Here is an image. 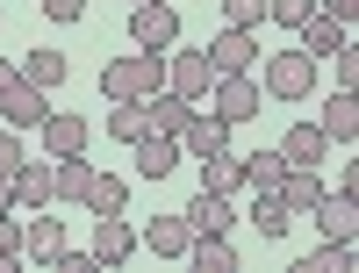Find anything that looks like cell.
I'll list each match as a JSON object with an SVG mask.
<instances>
[{
	"label": "cell",
	"mask_w": 359,
	"mask_h": 273,
	"mask_svg": "<svg viewBox=\"0 0 359 273\" xmlns=\"http://www.w3.org/2000/svg\"><path fill=\"white\" fill-rule=\"evenodd\" d=\"M158 86H165V58L123 51V58H108V65H101V94H108V101H144V94H158Z\"/></svg>",
	"instance_id": "cell-1"
},
{
	"label": "cell",
	"mask_w": 359,
	"mask_h": 273,
	"mask_svg": "<svg viewBox=\"0 0 359 273\" xmlns=\"http://www.w3.org/2000/svg\"><path fill=\"white\" fill-rule=\"evenodd\" d=\"M201 101H208V115H223V123L237 130V123H252V115L266 108V86H259L252 72H216Z\"/></svg>",
	"instance_id": "cell-2"
},
{
	"label": "cell",
	"mask_w": 359,
	"mask_h": 273,
	"mask_svg": "<svg viewBox=\"0 0 359 273\" xmlns=\"http://www.w3.org/2000/svg\"><path fill=\"white\" fill-rule=\"evenodd\" d=\"M259 65H266V94H273V101H309L316 94V58L302 51V44H294V51H273V58H259Z\"/></svg>",
	"instance_id": "cell-3"
},
{
	"label": "cell",
	"mask_w": 359,
	"mask_h": 273,
	"mask_svg": "<svg viewBox=\"0 0 359 273\" xmlns=\"http://www.w3.org/2000/svg\"><path fill=\"white\" fill-rule=\"evenodd\" d=\"M130 44L144 58H165L180 44V15L165 8V0H137V8H130Z\"/></svg>",
	"instance_id": "cell-4"
},
{
	"label": "cell",
	"mask_w": 359,
	"mask_h": 273,
	"mask_svg": "<svg viewBox=\"0 0 359 273\" xmlns=\"http://www.w3.org/2000/svg\"><path fill=\"white\" fill-rule=\"evenodd\" d=\"M180 223H187V237H230V223H237V208H230V194H194L187 208H180Z\"/></svg>",
	"instance_id": "cell-5"
},
{
	"label": "cell",
	"mask_w": 359,
	"mask_h": 273,
	"mask_svg": "<svg viewBox=\"0 0 359 273\" xmlns=\"http://www.w3.org/2000/svg\"><path fill=\"white\" fill-rule=\"evenodd\" d=\"M309 216H316V230H323V245H352V237H359V201H352L345 187H338V194H323Z\"/></svg>",
	"instance_id": "cell-6"
},
{
	"label": "cell",
	"mask_w": 359,
	"mask_h": 273,
	"mask_svg": "<svg viewBox=\"0 0 359 273\" xmlns=\"http://www.w3.org/2000/svg\"><path fill=\"white\" fill-rule=\"evenodd\" d=\"M252 65H259V36L223 22V36L208 44V72H252Z\"/></svg>",
	"instance_id": "cell-7"
},
{
	"label": "cell",
	"mask_w": 359,
	"mask_h": 273,
	"mask_svg": "<svg viewBox=\"0 0 359 273\" xmlns=\"http://www.w3.org/2000/svg\"><path fill=\"white\" fill-rule=\"evenodd\" d=\"M43 115H50V101H43V86H29V79L15 72V86H8V94H0V123H8V130H36Z\"/></svg>",
	"instance_id": "cell-8"
},
{
	"label": "cell",
	"mask_w": 359,
	"mask_h": 273,
	"mask_svg": "<svg viewBox=\"0 0 359 273\" xmlns=\"http://www.w3.org/2000/svg\"><path fill=\"white\" fill-rule=\"evenodd\" d=\"M208 79H216V72H208V51H165V86H172V94L201 101Z\"/></svg>",
	"instance_id": "cell-9"
},
{
	"label": "cell",
	"mask_w": 359,
	"mask_h": 273,
	"mask_svg": "<svg viewBox=\"0 0 359 273\" xmlns=\"http://www.w3.org/2000/svg\"><path fill=\"white\" fill-rule=\"evenodd\" d=\"M36 130H43V159H72V151H86V137H94L86 115H65V108H50Z\"/></svg>",
	"instance_id": "cell-10"
},
{
	"label": "cell",
	"mask_w": 359,
	"mask_h": 273,
	"mask_svg": "<svg viewBox=\"0 0 359 273\" xmlns=\"http://www.w3.org/2000/svg\"><path fill=\"white\" fill-rule=\"evenodd\" d=\"M223 144H230V123H223V115L194 108L187 123H180V151H187V159H208V151H223Z\"/></svg>",
	"instance_id": "cell-11"
},
{
	"label": "cell",
	"mask_w": 359,
	"mask_h": 273,
	"mask_svg": "<svg viewBox=\"0 0 359 273\" xmlns=\"http://www.w3.org/2000/svg\"><path fill=\"white\" fill-rule=\"evenodd\" d=\"M137 252V230H130V208H123V216H94V259L101 266H123Z\"/></svg>",
	"instance_id": "cell-12"
},
{
	"label": "cell",
	"mask_w": 359,
	"mask_h": 273,
	"mask_svg": "<svg viewBox=\"0 0 359 273\" xmlns=\"http://www.w3.org/2000/svg\"><path fill=\"white\" fill-rule=\"evenodd\" d=\"M137 245L151 252V259H187L194 237H187V223H180V216H151V223L137 230Z\"/></svg>",
	"instance_id": "cell-13"
},
{
	"label": "cell",
	"mask_w": 359,
	"mask_h": 273,
	"mask_svg": "<svg viewBox=\"0 0 359 273\" xmlns=\"http://www.w3.org/2000/svg\"><path fill=\"white\" fill-rule=\"evenodd\" d=\"M130 151H137V173H144V180H165V173L180 166V137H165V130H144Z\"/></svg>",
	"instance_id": "cell-14"
},
{
	"label": "cell",
	"mask_w": 359,
	"mask_h": 273,
	"mask_svg": "<svg viewBox=\"0 0 359 273\" xmlns=\"http://www.w3.org/2000/svg\"><path fill=\"white\" fill-rule=\"evenodd\" d=\"M22 252L36 259V266H50L57 252H65V223H57V216H43V208H36V216L22 223Z\"/></svg>",
	"instance_id": "cell-15"
},
{
	"label": "cell",
	"mask_w": 359,
	"mask_h": 273,
	"mask_svg": "<svg viewBox=\"0 0 359 273\" xmlns=\"http://www.w3.org/2000/svg\"><path fill=\"white\" fill-rule=\"evenodd\" d=\"M273 151H280L287 166H323V151H331V137H323V123H294V130H287V137H280Z\"/></svg>",
	"instance_id": "cell-16"
},
{
	"label": "cell",
	"mask_w": 359,
	"mask_h": 273,
	"mask_svg": "<svg viewBox=\"0 0 359 273\" xmlns=\"http://www.w3.org/2000/svg\"><path fill=\"white\" fill-rule=\"evenodd\" d=\"M57 201V173L43 166V159H29L22 173H15V208H50Z\"/></svg>",
	"instance_id": "cell-17"
},
{
	"label": "cell",
	"mask_w": 359,
	"mask_h": 273,
	"mask_svg": "<svg viewBox=\"0 0 359 273\" xmlns=\"http://www.w3.org/2000/svg\"><path fill=\"white\" fill-rule=\"evenodd\" d=\"M79 208H86V216H123V208H130V180L94 173V180H86V194H79Z\"/></svg>",
	"instance_id": "cell-18"
},
{
	"label": "cell",
	"mask_w": 359,
	"mask_h": 273,
	"mask_svg": "<svg viewBox=\"0 0 359 273\" xmlns=\"http://www.w3.org/2000/svg\"><path fill=\"white\" fill-rule=\"evenodd\" d=\"M323 137H331V144H352L359 137V94H352V86H338V94L323 101Z\"/></svg>",
	"instance_id": "cell-19"
},
{
	"label": "cell",
	"mask_w": 359,
	"mask_h": 273,
	"mask_svg": "<svg viewBox=\"0 0 359 273\" xmlns=\"http://www.w3.org/2000/svg\"><path fill=\"white\" fill-rule=\"evenodd\" d=\"M201 187H208V194H237V187H245V159H237L230 144L208 151V159H201Z\"/></svg>",
	"instance_id": "cell-20"
},
{
	"label": "cell",
	"mask_w": 359,
	"mask_h": 273,
	"mask_svg": "<svg viewBox=\"0 0 359 273\" xmlns=\"http://www.w3.org/2000/svg\"><path fill=\"white\" fill-rule=\"evenodd\" d=\"M144 115H151V130L180 137V123L194 115V101H187V94H172V86H158V94H144Z\"/></svg>",
	"instance_id": "cell-21"
},
{
	"label": "cell",
	"mask_w": 359,
	"mask_h": 273,
	"mask_svg": "<svg viewBox=\"0 0 359 273\" xmlns=\"http://www.w3.org/2000/svg\"><path fill=\"white\" fill-rule=\"evenodd\" d=\"M345 44H352V29H345V22H331L323 8L302 22V51H309V58H331V51H345Z\"/></svg>",
	"instance_id": "cell-22"
},
{
	"label": "cell",
	"mask_w": 359,
	"mask_h": 273,
	"mask_svg": "<svg viewBox=\"0 0 359 273\" xmlns=\"http://www.w3.org/2000/svg\"><path fill=\"white\" fill-rule=\"evenodd\" d=\"M22 79L43 86V94H50V86H65V51H57V44H36V51L22 58Z\"/></svg>",
	"instance_id": "cell-23"
},
{
	"label": "cell",
	"mask_w": 359,
	"mask_h": 273,
	"mask_svg": "<svg viewBox=\"0 0 359 273\" xmlns=\"http://www.w3.org/2000/svg\"><path fill=\"white\" fill-rule=\"evenodd\" d=\"M252 223H259V237H266V245H280V237L294 230V208H287V201H280L273 187H266V194L252 201Z\"/></svg>",
	"instance_id": "cell-24"
},
{
	"label": "cell",
	"mask_w": 359,
	"mask_h": 273,
	"mask_svg": "<svg viewBox=\"0 0 359 273\" xmlns=\"http://www.w3.org/2000/svg\"><path fill=\"white\" fill-rule=\"evenodd\" d=\"M50 173H57V201H79L86 180H94V159H86V151H72V159H50Z\"/></svg>",
	"instance_id": "cell-25"
},
{
	"label": "cell",
	"mask_w": 359,
	"mask_h": 273,
	"mask_svg": "<svg viewBox=\"0 0 359 273\" xmlns=\"http://www.w3.org/2000/svg\"><path fill=\"white\" fill-rule=\"evenodd\" d=\"M194 273H237V252H230V237H194L187 245Z\"/></svg>",
	"instance_id": "cell-26"
},
{
	"label": "cell",
	"mask_w": 359,
	"mask_h": 273,
	"mask_svg": "<svg viewBox=\"0 0 359 273\" xmlns=\"http://www.w3.org/2000/svg\"><path fill=\"white\" fill-rule=\"evenodd\" d=\"M144 130H151V115H144V101H115V108H108V137H115V144H137Z\"/></svg>",
	"instance_id": "cell-27"
},
{
	"label": "cell",
	"mask_w": 359,
	"mask_h": 273,
	"mask_svg": "<svg viewBox=\"0 0 359 273\" xmlns=\"http://www.w3.org/2000/svg\"><path fill=\"white\" fill-rule=\"evenodd\" d=\"M280 173H287L280 151H252V159H245V187H252V194H266V187H280Z\"/></svg>",
	"instance_id": "cell-28"
},
{
	"label": "cell",
	"mask_w": 359,
	"mask_h": 273,
	"mask_svg": "<svg viewBox=\"0 0 359 273\" xmlns=\"http://www.w3.org/2000/svg\"><path fill=\"white\" fill-rule=\"evenodd\" d=\"M294 273H352V245H323V252H309Z\"/></svg>",
	"instance_id": "cell-29"
},
{
	"label": "cell",
	"mask_w": 359,
	"mask_h": 273,
	"mask_svg": "<svg viewBox=\"0 0 359 273\" xmlns=\"http://www.w3.org/2000/svg\"><path fill=\"white\" fill-rule=\"evenodd\" d=\"M316 15V0H266V22H280V29H302Z\"/></svg>",
	"instance_id": "cell-30"
},
{
	"label": "cell",
	"mask_w": 359,
	"mask_h": 273,
	"mask_svg": "<svg viewBox=\"0 0 359 273\" xmlns=\"http://www.w3.org/2000/svg\"><path fill=\"white\" fill-rule=\"evenodd\" d=\"M22 166H29V151H22V137H15L8 123H0V180H15Z\"/></svg>",
	"instance_id": "cell-31"
},
{
	"label": "cell",
	"mask_w": 359,
	"mask_h": 273,
	"mask_svg": "<svg viewBox=\"0 0 359 273\" xmlns=\"http://www.w3.org/2000/svg\"><path fill=\"white\" fill-rule=\"evenodd\" d=\"M223 22L230 29H259L266 22V0H223Z\"/></svg>",
	"instance_id": "cell-32"
},
{
	"label": "cell",
	"mask_w": 359,
	"mask_h": 273,
	"mask_svg": "<svg viewBox=\"0 0 359 273\" xmlns=\"http://www.w3.org/2000/svg\"><path fill=\"white\" fill-rule=\"evenodd\" d=\"M50 273H101V259H94V252H72V245H65V252L50 259Z\"/></svg>",
	"instance_id": "cell-33"
},
{
	"label": "cell",
	"mask_w": 359,
	"mask_h": 273,
	"mask_svg": "<svg viewBox=\"0 0 359 273\" xmlns=\"http://www.w3.org/2000/svg\"><path fill=\"white\" fill-rule=\"evenodd\" d=\"M0 252L22 259V223H15V208H0Z\"/></svg>",
	"instance_id": "cell-34"
},
{
	"label": "cell",
	"mask_w": 359,
	"mask_h": 273,
	"mask_svg": "<svg viewBox=\"0 0 359 273\" xmlns=\"http://www.w3.org/2000/svg\"><path fill=\"white\" fill-rule=\"evenodd\" d=\"M43 15H50V22H57V29H72V22H79V15H86V0H43Z\"/></svg>",
	"instance_id": "cell-35"
},
{
	"label": "cell",
	"mask_w": 359,
	"mask_h": 273,
	"mask_svg": "<svg viewBox=\"0 0 359 273\" xmlns=\"http://www.w3.org/2000/svg\"><path fill=\"white\" fill-rule=\"evenodd\" d=\"M331 65H338V86H352V79H359V51H352V44L331 51Z\"/></svg>",
	"instance_id": "cell-36"
},
{
	"label": "cell",
	"mask_w": 359,
	"mask_h": 273,
	"mask_svg": "<svg viewBox=\"0 0 359 273\" xmlns=\"http://www.w3.org/2000/svg\"><path fill=\"white\" fill-rule=\"evenodd\" d=\"M8 86H15V65H8V58H0V94H8Z\"/></svg>",
	"instance_id": "cell-37"
},
{
	"label": "cell",
	"mask_w": 359,
	"mask_h": 273,
	"mask_svg": "<svg viewBox=\"0 0 359 273\" xmlns=\"http://www.w3.org/2000/svg\"><path fill=\"white\" fill-rule=\"evenodd\" d=\"M0 208H15V180H0Z\"/></svg>",
	"instance_id": "cell-38"
},
{
	"label": "cell",
	"mask_w": 359,
	"mask_h": 273,
	"mask_svg": "<svg viewBox=\"0 0 359 273\" xmlns=\"http://www.w3.org/2000/svg\"><path fill=\"white\" fill-rule=\"evenodd\" d=\"M130 8H137V0H130Z\"/></svg>",
	"instance_id": "cell-39"
}]
</instances>
